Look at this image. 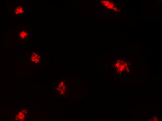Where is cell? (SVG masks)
<instances>
[{
  "label": "cell",
  "instance_id": "cell-1",
  "mask_svg": "<svg viewBox=\"0 0 162 121\" xmlns=\"http://www.w3.org/2000/svg\"><path fill=\"white\" fill-rule=\"evenodd\" d=\"M44 61V54L42 52L32 50L28 53V62L30 66H40Z\"/></svg>",
  "mask_w": 162,
  "mask_h": 121
},
{
  "label": "cell",
  "instance_id": "cell-2",
  "mask_svg": "<svg viewBox=\"0 0 162 121\" xmlns=\"http://www.w3.org/2000/svg\"><path fill=\"white\" fill-rule=\"evenodd\" d=\"M32 32L23 26L19 28L17 33V39L22 43H28L32 37Z\"/></svg>",
  "mask_w": 162,
  "mask_h": 121
},
{
  "label": "cell",
  "instance_id": "cell-3",
  "mask_svg": "<svg viewBox=\"0 0 162 121\" xmlns=\"http://www.w3.org/2000/svg\"><path fill=\"white\" fill-rule=\"evenodd\" d=\"M26 12V7L24 3L18 2L16 6L13 9V14L14 16H22Z\"/></svg>",
  "mask_w": 162,
  "mask_h": 121
},
{
  "label": "cell",
  "instance_id": "cell-4",
  "mask_svg": "<svg viewBox=\"0 0 162 121\" xmlns=\"http://www.w3.org/2000/svg\"><path fill=\"white\" fill-rule=\"evenodd\" d=\"M101 2L103 4L105 7H107L108 9H112L114 8L115 4H113L112 2L109 1H101Z\"/></svg>",
  "mask_w": 162,
  "mask_h": 121
},
{
  "label": "cell",
  "instance_id": "cell-5",
  "mask_svg": "<svg viewBox=\"0 0 162 121\" xmlns=\"http://www.w3.org/2000/svg\"><path fill=\"white\" fill-rule=\"evenodd\" d=\"M113 10H114V11H117V8H115V7H114V8H113V9H112Z\"/></svg>",
  "mask_w": 162,
  "mask_h": 121
}]
</instances>
